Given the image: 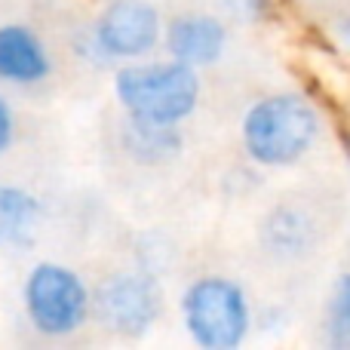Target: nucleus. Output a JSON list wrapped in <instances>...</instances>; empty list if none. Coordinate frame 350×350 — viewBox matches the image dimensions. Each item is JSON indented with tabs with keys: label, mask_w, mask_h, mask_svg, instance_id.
<instances>
[{
	"label": "nucleus",
	"mask_w": 350,
	"mask_h": 350,
	"mask_svg": "<svg viewBox=\"0 0 350 350\" xmlns=\"http://www.w3.org/2000/svg\"><path fill=\"white\" fill-rule=\"evenodd\" d=\"M240 135L252 163L283 170L314 151L323 135V114L301 92H273L246 111Z\"/></svg>",
	"instance_id": "nucleus-1"
},
{
	"label": "nucleus",
	"mask_w": 350,
	"mask_h": 350,
	"mask_svg": "<svg viewBox=\"0 0 350 350\" xmlns=\"http://www.w3.org/2000/svg\"><path fill=\"white\" fill-rule=\"evenodd\" d=\"M114 96L126 117L178 126L197 111L200 77L185 62H133L114 77Z\"/></svg>",
	"instance_id": "nucleus-2"
},
{
	"label": "nucleus",
	"mask_w": 350,
	"mask_h": 350,
	"mask_svg": "<svg viewBox=\"0 0 350 350\" xmlns=\"http://www.w3.org/2000/svg\"><path fill=\"white\" fill-rule=\"evenodd\" d=\"M181 320L197 347L234 350L252 329V304L237 280L206 273L181 292Z\"/></svg>",
	"instance_id": "nucleus-3"
},
{
	"label": "nucleus",
	"mask_w": 350,
	"mask_h": 350,
	"mask_svg": "<svg viewBox=\"0 0 350 350\" xmlns=\"http://www.w3.org/2000/svg\"><path fill=\"white\" fill-rule=\"evenodd\" d=\"M25 314L37 332L49 338H65L77 332L92 310V295L86 283L65 265L40 261L28 271L22 289Z\"/></svg>",
	"instance_id": "nucleus-4"
},
{
	"label": "nucleus",
	"mask_w": 350,
	"mask_h": 350,
	"mask_svg": "<svg viewBox=\"0 0 350 350\" xmlns=\"http://www.w3.org/2000/svg\"><path fill=\"white\" fill-rule=\"evenodd\" d=\"M92 310L108 332L139 338L151 332V326L163 314V289L157 277L148 271L111 273L98 283L92 295Z\"/></svg>",
	"instance_id": "nucleus-5"
},
{
	"label": "nucleus",
	"mask_w": 350,
	"mask_h": 350,
	"mask_svg": "<svg viewBox=\"0 0 350 350\" xmlns=\"http://www.w3.org/2000/svg\"><path fill=\"white\" fill-rule=\"evenodd\" d=\"M163 37L160 12L145 0H114L92 28V43L105 59H142Z\"/></svg>",
	"instance_id": "nucleus-6"
},
{
	"label": "nucleus",
	"mask_w": 350,
	"mask_h": 350,
	"mask_svg": "<svg viewBox=\"0 0 350 350\" xmlns=\"http://www.w3.org/2000/svg\"><path fill=\"white\" fill-rule=\"evenodd\" d=\"M166 53L175 62H185L191 68L215 65L228 49V28L221 18L206 16V12H185L172 18L163 31Z\"/></svg>",
	"instance_id": "nucleus-7"
},
{
	"label": "nucleus",
	"mask_w": 350,
	"mask_h": 350,
	"mask_svg": "<svg viewBox=\"0 0 350 350\" xmlns=\"http://www.w3.org/2000/svg\"><path fill=\"white\" fill-rule=\"evenodd\" d=\"M53 62L43 40L28 25H0V80L31 86L49 77Z\"/></svg>",
	"instance_id": "nucleus-8"
},
{
	"label": "nucleus",
	"mask_w": 350,
	"mask_h": 350,
	"mask_svg": "<svg viewBox=\"0 0 350 350\" xmlns=\"http://www.w3.org/2000/svg\"><path fill=\"white\" fill-rule=\"evenodd\" d=\"M261 243L277 258H301L317 243V224L298 206H277L261 224Z\"/></svg>",
	"instance_id": "nucleus-9"
},
{
	"label": "nucleus",
	"mask_w": 350,
	"mask_h": 350,
	"mask_svg": "<svg viewBox=\"0 0 350 350\" xmlns=\"http://www.w3.org/2000/svg\"><path fill=\"white\" fill-rule=\"evenodd\" d=\"M43 206L18 185H0V249L28 246L40 224Z\"/></svg>",
	"instance_id": "nucleus-10"
},
{
	"label": "nucleus",
	"mask_w": 350,
	"mask_h": 350,
	"mask_svg": "<svg viewBox=\"0 0 350 350\" xmlns=\"http://www.w3.org/2000/svg\"><path fill=\"white\" fill-rule=\"evenodd\" d=\"M123 145L142 163H163L172 160L181 151V133L178 126H166V123H145L126 117V133H123Z\"/></svg>",
	"instance_id": "nucleus-11"
},
{
	"label": "nucleus",
	"mask_w": 350,
	"mask_h": 350,
	"mask_svg": "<svg viewBox=\"0 0 350 350\" xmlns=\"http://www.w3.org/2000/svg\"><path fill=\"white\" fill-rule=\"evenodd\" d=\"M323 335L326 345L350 350V271L338 273L329 289L326 310H323Z\"/></svg>",
	"instance_id": "nucleus-12"
},
{
	"label": "nucleus",
	"mask_w": 350,
	"mask_h": 350,
	"mask_svg": "<svg viewBox=\"0 0 350 350\" xmlns=\"http://www.w3.org/2000/svg\"><path fill=\"white\" fill-rule=\"evenodd\" d=\"M224 3L237 18H246V22L265 18L267 10H271V0H224Z\"/></svg>",
	"instance_id": "nucleus-13"
},
{
	"label": "nucleus",
	"mask_w": 350,
	"mask_h": 350,
	"mask_svg": "<svg viewBox=\"0 0 350 350\" xmlns=\"http://www.w3.org/2000/svg\"><path fill=\"white\" fill-rule=\"evenodd\" d=\"M12 139H16V120H12V111L6 105V98L0 96V157L10 151Z\"/></svg>",
	"instance_id": "nucleus-14"
},
{
	"label": "nucleus",
	"mask_w": 350,
	"mask_h": 350,
	"mask_svg": "<svg viewBox=\"0 0 350 350\" xmlns=\"http://www.w3.org/2000/svg\"><path fill=\"white\" fill-rule=\"evenodd\" d=\"M335 37H338L341 49H345V53H350V12L338 18V25H335Z\"/></svg>",
	"instance_id": "nucleus-15"
}]
</instances>
